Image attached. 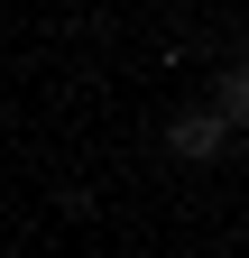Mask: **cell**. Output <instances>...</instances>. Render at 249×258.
Returning <instances> with one entry per match:
<instances>
[{"label": "cell", "mask_w": 249, "mask_h": 258, "mask_svg": "<svg viewBox=\"0 0 249 258\" xmlns=\"http://www.w3.org/2000/svg\"><path fill=\"white\" fill-rule=\"evenodd\" d=\"M166 139H175V157H222V148H231V129L212 120V111H184V120L166 129Z\"/></svg>", "instance_id": "6da1fadb"}, {"label": "cell", "mask_w": 249, "mask_h": 258, "mask_svg": "<svg viewBox=\"0 0 249 258\" xmlns=\"http://www.w3.org/2000/svg\"><path fill=\"white\" fill-rule=\"evenodd\" d=\"M212 120H222V129L249 120V74H240V64H222V83H212Z\"/></svg>", "instance_id": "7a4b0ae2"}]
</instances>
